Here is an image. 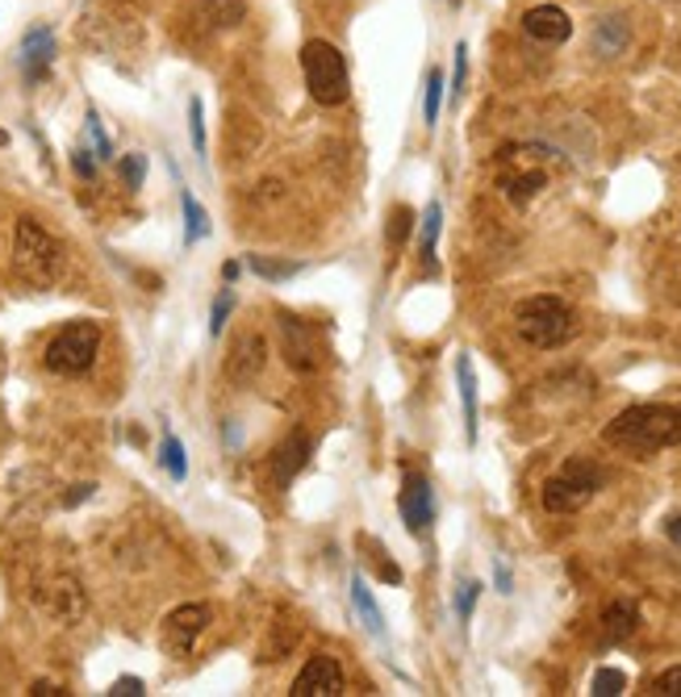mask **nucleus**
I'll return each mask as SVG.
<instances>
[{"mask_svg":"<svg viewBox=\"0 0 681 697\" xmlns=\"http://www.w3.org/2000/svg\"><path fill=\"white\" fill-rule=\"evenodd\" d=\"M180 209H185V246L201 243L209 234V213L201 209V201L189 189H180Z\"/></svg>","mask_w":681,"mask_h":697,"instance_id":"21","label":"nucleus"},{"mask_svg":"<svg viewBox=\"0 0 681 697\" xmlns=\"http://www.w3.org/2000/svg\"><path fill=\"white\" fill-rule=\"evenodd\" d=\"M247 267H251L255 276H264V281H289V276L302 272V264H276V260H264V255H251Z\"/></svg>","mask_w":681,"mask_h":697,"instance_id":"25","label":"nucleus"},{"mask_svg":"<svg viewBox=\"0 0 681 697\" xmlns=\"http://www.w3.org/2000/svg\"><path fill=\"white\" fill-rule=\"evenodd\" d=\"M476 598H481V584H476V581H464V584H460V593H455V614H460V622L473 619Z\"/></svg>","mask_w":681,"mask_h":697,"instance_id":"31","label":"nucleus"},{"mask_svg":"<svg viewBox=\"0 0 681 697\" xmlns=\"http://www.w3.org/2000/svg\"><path fill=\"white\" fill-rule=\"evenodd\" d=\"M293 697H343L347 694V677H343L339 659L335 656H310L305 668L293 677Z\"/></svg>","mask_w":681,"mask_h":697,"instance_id":"9","label":"nucleus"},{"mask_svg":"<svg viewBox=\"0 0 681 697\" xmlns=\"http://www.w3.org/2000/svg\"><path fill=\"white\" fill-rule=\"evenodd\" d=\"M13 264L21 281H30L34 288H51L63 276V243L34 218H21L13 230Z\"/></svg>","mask_w":681,"mask_h":697,"instance_id":"3","label":"nucleus"},{"mask_svg":"<svg viewBox=\"0 0 681 697\" xmlns=\"http://www.w3.org/2000/svg\"><path fill=\"white\" fill-rule=\"evenodd\" d=\"M398 506L410 535H427V530H431V522H436V501H431V485H427L422 472H410V476L401 480Z\"/></svg>","mask_w":681,"mask_h":697,"instance_id":"12","label":"nucleus"},{"mask_svg":"<svg viewBox=\"0 0 681 697\" xmlns=\"http://www.w3.org/2000/svg\"><path fill=\"white\" fill-rule=\"evenodd\" d=\"M4 142H9V134H4V130H0V147H4Z\"/></svg>","mask_w":681,"mask_h":697,"instance_id":"42","label":"nucleus"},{"mask_svg":"<svg viewBox=\"0 0 681 697\" xmlns=\"http://www.w3.org/2000/svg\"><path fill=\"white\" fill-rule=\"evenodd\" d=\"M264 363H268V342H264V335L247 330V335H239V339H234V347H230V356H227V380H230V384H239V389H247V384H255V377L264 372Z\"/></svg>","mask_w":681,"mask_h":697,"instance_id":"11","label":"nucleus"},{"mask_svg":"<svg viewBox=\"0 0 681 697\" xmlns=\"http://www.w3.org/2000/svg\"><path fill=\"white\" fill-rule=\"evenodd\" d=\"M30 694H34V697H63V689H59V685H46V680H39Z\"/></svg>","mask_w":681,"mask_h":697,"instance_id":"38","label":"nucleus"},{"mask_svg":"<svg viewBox=\"0 0 681 697\" xmlns=\"http://www.w3.org/2000/svg\"><path fill=\"white\" fill-rule=\"evenodd\" d=\"M652 694L657 697H681V664L678 668H664L661 677L652 680Z\"/></svg>","mask_w":681,"mask_h":697,"instance_id":"32","label":"nucleus"},{"mask_svg":"<svg viewBox=\"0 0 681 697\" xmlns=\"http://www.w3.org/2000/svg\"><path fill=\"white\" fill-rule=\"evenodd\" d=\"M624 689H627V673H619V668H598V673H594V685H589L594 697H619Z\"/></svg>","mask_w":681,"mask_h":697,"instance_id":"24","label":"nucleus"},{"mask_svg":"<svg viewBox=\"0 0 681 697\" xmlns=\"http://www.w3.org/2000/svg\"><path fill=\"white\" fill-rule=\"evenodd\" d=\"M84 497H93V485H76V493H67V506H80Z\"/></svg>","mask_w":681,"mask_h":697,"instance_id":"39","label":"nucleus"},{"mask_svg":"<svg viewBox=\"0 0 681 697\" xmlns=\"http://www.w3.org/2000/svg\"><path fill=\"white\" fill-rule=\"evenodd\" d=\"M352 610H356V619L364 622V631L373 635V640H385V614H380L377 598H373V589L364 584V577H352Z\"/></svg>","mask_w":681,"mask_h":697,"instance_id":"17","label":"nucleus"},{"mask_svg":"<svg viewBox=\"0 0 681 697\" xmlns=\"http://www.w3.org/2000/svg\"><path fill=\"white\" fill-rule=\"evenodd\" d=\"M143 694H147V685L138 677H117L114 689H109V697H143Z\"/></svg>","mask_w":681,"mask_h":697,"instance_id":"35","label":"nucleus"},{"mask_svg":"<svg viewBox=\"0 0 681 697\" xmlns=\"http://www.w3.org/2000/svg\"><path fill=\"white\" fill-rule=\"evenodd\" d=\"M410 222H415V213H410V209H406V205H398V209H394V226H389V243L398 246L401 239H406V234H410Z\"/></svg>","mask_w":681,"mask_h":697,"instance_id":"34","label":"nucleus"},{"mask_svg":"<svg viewBox=\"0 0 681 697\" xmlns=\"http://www.w3.org/2000/svg\"><path fill=\"white\" fill-rule=\"evenodd\" d=\"M96 163H101V159H96L88 147H76V151H72V168H76L80 180H93V176H96Z\"/></svg>","mask_w":681,"mask_h":697,"instance_id":"33","label":"nucleus"},{"mask_svg":"<svg viewBox=\"0 0 681 697\" xmlns=\"http://www.w3.org/2000/svg\"><path fill=\"white\" fill-rule=\"evenodd\" d=\"M464 72H469V46L460 42L455 46V72H452V93H460L464 88Z\"/></svg>","mask_w":681,"mask_h":697,"instance_id":"36","label":"nucleus"},{"mask_svg":"<svg viewBox=\"0 0 681 697\" xmlns=\"http://www.w3.org/2000/svg\"><path fill=\"white\" fill-rule=\"evenodd\" d=\"M640 631V610H636V602H610L603 610V647H619V643H627L631 635Z\"/></svg>","mask_w":681,"mask_h":697,"instance_id":"16","label":"nucleus"},{"mask_svg":"<svg viewBox=\"0 0 681 697\" xmlns=\"http://www.w3.org/2000/svg\"><path fill=\"white\" fill-rule=\"evenodd\" d=\"M594 46H598L606 59L624 55V46H627V21L624 18H603V21H598V30H594Z\"/></svg>","mask_w":681,"mask_h":697,"instance_id":"22","label":"nucleus"},{"mask_svg":"<svg viewBox=\"0 0 681 697\" xmlns=\"http://www.w3.org/2000/svg\"><path fill=\"white\" fill-rule=\"evenodd\" d=\"M455 380H460V405H464V434L469 443H476V372H473V359L460 356L455 359Z\"/></svg>","mask_w":681,"mask_h":697,"instance_id":"18","label":"nucleus"},{"mask_svg":"<svg viewBox=\"0 0 681 697\" xmlns=\"http://www.w3.org/2000/svg\"><path fill=\"white\" fill-rule=\"evenodd\" d=\"M497 584H502V593H511V572L497 564Z\"/></svg>","mask_w":681,"mask_h":697,"instance_id":"40","label":"nucleus"},{"mask_svg":"<svg viewBox=\"0 0 681 697\" xmlns=\"http://www.w3.org/2000/svg\"><path fill=\"white\" fill-rule=\"evenodd\" d=\"M523 34L535 42L556 46V42H565L568 34H573V21H568V13L556 9V4H535V9L523 13Z\"/></svg>","mask_w":681,"mask_h":697,"instance_id":"15","label":"nucleus"},{"mask_svg":"<svg viewBox=\"0 0 681 697\" xmlns=\"http://www.w3.org/2000/svg\"><path fill=\"white\" fill-rule=\"evenodd\" d=\"M213 619V610L206 602H189V605H176L164 626H159V643H164V652L171 659H185L192 656V647H197V635L209 626Z\"/></svg>","mask_w":681,"mask_h":697,"instance_id":"7","label":"nucleus"},{"mask_svg":"<svg viewBox=\"0 0 681 697\" xmlns=\"http://www.w3.org/2000/svg\"><path fill=\"white\" fill-rule=\"evenodd\" d=\"M281 318V342H284V363L293 372H318L322 363V347H318V330L310 326L297 314H276Z\"/></svg>","mask_w":681,"mask_h":697,"instance_id":"8","label":"nucleus"},{"mask_svg":"<svg viewBox=\"0 0 681 697\" xmlns=\"http://www.w3.org/2000/svg\"><path fill=\"white\" fill-rule=\"evenodd\" d=\"M189 126H192V147L206 159V109H201V96L189 101Z\"/></svg>","mask_w":681,"mask_h":697,"instance_id":"28","label":"nucleus"},{"mask_svg":"<svg viewBox=\"0 0 681 697\" xmlns=\"http://www.w3.org/2000/svg\"><path fill=\"white\" fill-rule=\"evenodd\" d=\"M544 184H548V176H544V171H518V176H502V180H497V189L506 192V197H511V205H527L531 197H535V192L544 189Z\"/></svg>","mask_w":681,"mask_h":697,"instance_id":"20","label":"nucleus"},{"mask_svg":"<svg viewBox=\"0 0 681 697\" xmlns=\"http://www.w3.org/2000/svg\"><path fill=\"white\" fill-rule=\"evenodd\" d=\"M439 105H443V72H439V67H431V76H427V105H422L427 126H436V122H439Z\"/></svg>","mask_w":681,"mask_h":697,"instance_id":"27","label":"nucleus"},{"mask_svg":"<svg viewBox=\"0 0 681 697\" xmlns=\"http://www.w3.org/2000/svg\"><path fill=\"white\" fill-rule=\"evenodd\" d=\"M664 535H669V543L681 547V514H669V518H664Z\"/></svg>","mask_w":681,"mask_h":697,"instance_id":"37","label":"nucleus"},{"mask_svg":"<svg viewBox=\"0 0 681 697\" xmlns=\"http://www.w3.org/2000/svg\"><path fill=\"white\" fill-rule=\"evenodd\" d=\"M603 489V468L594 464V460H582V455H573L560 464L556 476L544 480V493H539V501L548 514H577V509H586L594 501V493Z\"/></svg>","mask_w":681,"mask_h":697,"instance_id":"4","label":"nucleus"},{"mask_svg":"<svg viewBox=\"0 0 681 697\" xmlns=\"http://www.w3.org/2000/svg\"><path fill=\"white\" fill-rule=\"evenodd\" d=\"M603 439L610 447H624L631 455H652L664 447H681V405H664V401H648V405H631L619 418L606 422Z\"/></svg>","mask_w":681,"mask_h":697,"instance_id":"1","label":"nucleus"},{"mask_svg":"<svg viewBox=\"0 0 681 697\" xmlns=\"http://www.w3.org/2000/svg\"><path fill=\"white\" fill-rule=\"evenodd\" d=\"M117 4H126V9H151V0H117Z\"/></svg>","mask_w":681,"mask_h":697,"instance_id":"41","label":"nucleus"},{"mask_svg":"<svg viewBox=\"0 0 681 697\" xmlns=\"http://www.w3.org/2000/svg\"><path fill=\"white\" fill-rule=\"evenodd\" d=\"M84 130H88V142H93V155L105 163V159H114V142H109V134L101 130V117L88 109V117H84Z\"/></svg>","mask_w":681,"mask_h":697,"instance_id":"26","label":"nucleus"},{"mask_svg":"<svg viewBox=\"0 0 681 697\" xmlns=\"http://www.w3.org/2000/svg\"><path fill=\"white\" fill-rule=\"evenodd\" d=\"M143 176H147V155H122V180H126V189H143Z\"/></svg>","mask_w":681,"mask_h":697,"instance_id":"30","label":"nucleus"},{"mask_svg":"<svg viewBox=\"0 0 681 697\" xmlns=\"http://www.w3.org/2000/svg\"><path fill=\"white\" fill-rule=\"evenodd\" d=\"M18 63H21V76L30 80V84L46 80L51 63H55V30H51V25L25 30V39H21L18 46Z\"/></svg>","mask_w":681,"mask_h":697,"instance_id":"13","label":"nucleus"},{"mask_svg":"<svg viewBox=\"0 0 681 697\" xmlns=\"http://www.w3.org/2000/svg\"><path fill=\"white\" fill-rule=\"evenodd\" d=\"M514 326H518L523 342L539 347V351H556V347H565L577 335L573 309L560 297H552V293H539V297H527V302L514 305Z\"/></svg>","mask_w":681,"mask_h":697,"instance_id":"2","label":"nucleus"},{"mask_svg":"<svg viewBox=\"0 0 681 697\" xmlns=\"http://www.w3.org/2000/svg\"><path fill=\"white\" fill-rule=\"evenodd\" d=\"M96 351H101V326L80 318V321H67L55 339L46 342L42 363H46L55 377H84L96 363Z\"/></svg>","mask_w":681,"mask_h":697,"instance_id":"6","label":"nucleus"},{"mask_svg":"<svg viewBox=\"0 0 681 697\" xmlns=\"http://www.w3.org/2000/svg\"><path fill=\"white\" fill-rule=\"evenodd\" d=\"M159 464L168 468L171 480H185L189 476V460H185V447L176 434H164V447H159Z\"/></svg>","mask_w":681,"mask_h":697,"instance_id":"23","label":"nucleus"},{"mask_svg":"<svg viewBox=\"0 0 681 697\" xmlns=\"http://www.w3.org/2000/svg\"><path fill=\"white\" fill-rule=\"evenodd\" d=\"M302 72L305 88L318 105H343L352 96V76H347V59L339 55V46L331 42H305L302 46Z\"/></svg>","mask_w":681,"mask_h":697,"instance_id":"5","label":"nucleus"},{"mask_svg":"<svg viewBox=\"0 0 681 697\" xmlns=\"http://www.w3.org/2000/svg\"><path fill=\"white\" fill-rule=\"evenodd\" d=\"M439 230H443V205L431 201L427 213H422V234H418V260L427 272H436V243H439Z\"/></svg>","mask_w":681,"mask_h":697,"instance_id":"19","label":"nucleus"},{"mask_svg":"<svg viewBox=\"0 0 681 697\" xmlns=\"http://www.w3.org/2000/svg\"><path fill=\"white\" fill-rule=\"evenodd\" d=\"M310 455H314V439L302 431H293L284 439L281 447L272 452V480H276V489H289L293 485V476L310 464Z\"/></svg>","mask_w":681,"mask_h":697,"instance_id":"14","label":"nucleus"},{"mask_svg":"<svg viewBox=\"0 0 681 697\" xmlns=\"http://www.w3.org/2000/svg\"><path fill=\"white\" fill-rule=\"evenodd\" d=\"M247 18V0H189L185 4V21L192 34H218L230 30Z\"/></svg>","mask_w":681,"mask_h":697,"instance_id":"10","label":"nucleus"},{"mask_svg":"<svg viewBox=\"0 0 681 697\" xmlns=\"http://www.w3.org/2000/svg\"><path fill=\"white\" fill-rule=\"evenodd\" d=\"M230 309H234V293H230V288H222V293H218V302H213V314H209V335H213V339L222 335V326H227Z\"/></svg>","mask_w":681,"mask_h":697,"instance_id":"29","label":"nucleus"}]
</instances>
